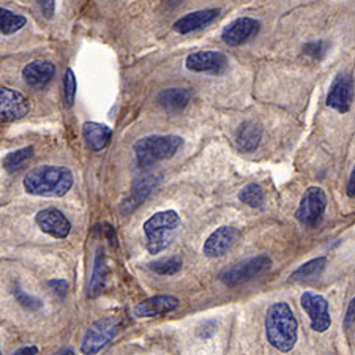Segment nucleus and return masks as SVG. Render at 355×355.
Segmentation results:
<instances>
[{"label":"nucleus","instance_id":"nucleus-1","mask_svg":"<svg viewBox=\"0 0 355 355\" xmlns=\"http://www.w3.org/2000/svg\"><path fill=\"white\" fill-rule=\"evenodd\" d=\"M266 335L268 343L279 352H289L294 349L299 338V322L286 302H277L268 306Z\"/></svg>","mask_w":355,"mask_h":355},{"label":"nucleus","instance_id":"nucleus-2","mask_svg":"<svg viewBox=\"0 0 355 355\" xmlns=\"http://www.w3.org/2000/svg\"><path fill=\"white\" fill-rule=\"evenodd\" d=\"M73 174L62 166H38L24 177V190L32 196L62 198L71 190Z\"/></svg>","mask_w":355,"mask_h":355},{"label":"nucleus","instance_id":"nucleus-3","mask_svg":"<svg viewBox=\"0 0 355 355\" xmlns=\"http://www.w3.org/2000/svg\"><path fill=\"white\" fill-rule=\"evenodd\" d=\"M182 220L175 210L157 211L144 223V232L147 239V251L150 254H158L169 248L173 243L175 231L180 227Z\"/></svg>","mask_w":355,"mask_h":355},{"label":"nucleus","instance_id":"nucleus-4","mask_svg":"<svg viewBox=\"0 0 355 355\" xmlns=\"http://www.w3.org/2000/svg\"><path fill=\"white\" fill-rule=\"evenodd\" d=\"M182 146V137L174 135H155L142 137V139H139L135 144V155L137 164L142 166V168H148V166L173 158Z\"/></svg>","mask_w":355,"mask_h":355},{"label":"nucleus","instance_id":"nucleus-5","mask_svg":"<svg viewBox=\"0 0 355 355\" xmlns=\"http://www.w3.org/2000/svg\"><path fill=\"white\" fill-rule=\"evenodd\" d=\"M120 330V320L117 318H103L95 320L85 331L81 351L85 355H95L105 349L117 336Z\"/></svg>","mask_w":355,"mask_h":355},{"label":"nucleus","instance_id":"nucleus-6","mask_svg":"<svg viewBox=\"0 0 355 355\" xmlns=\"http://www.w3.org/2000/svg\"><path fill=\"white\" fill-rule=\"evenodd\" d=\"M272 266V259L267 256H256L245 259L242 262H237L232 267L226 268L221 273V282L223 284L229 286V288H236L243 283H248L251 279L259 277L264 272H267Z\"/></svg>","mask_w":355,"mask_h":355},{"label":"nucleus","instance_id":"nucleus-7","mask_svg":"<svg viewBox=\"0 0 355 355\" xmlns=\"http://www.w3.org/2000/svg\"><path fill=\"white\" fill-rule=\"evenodd\" d=\"M325 209H327V194L324 193L322 188L310 187L303 194L295 216L303 226L314 227L322 220Z\"/></svg>","mask_w":355,"mask_h":355},{"label":"nucleus","instance_id":"nucleus-8","mask_svg":"<svg viewBox=\"0 0 355 355\" xmlns=\"http://www.w3.org/2000/svg\"><path fill=\"white\" fill-rule=\"evenodd\" d=\"M302 308L306 311L311 320V330L318 334L327 331L331 325V316L329 310V302L324 295L314 292H303L300 297Z\"/></svg>","mask_w":355,"mask_h":355},{"label":"nucleus","instance_id":"nucleus-9","mask_svg":"<svg viewBox=\"0 0 355 355\" xmlns=\"http://www.w3.org/2000/svg\"><path fill=\"white\" fill-rule=\"evenodd\" d=\"M28 110H31V105L21 92L0 87V123L16 122L26 117Z\"/></svg>","mask_w":355,"mask_h":355},{"label":"nucleus","instance_id":"nucleus-10","mask_svg":"<svg viewBox=\"0 0 355 355\" xmlns=\"http://www.w3.org/2000/svg\"><path fill=\"white\" fill-rule=\"evenodd\" d=\"M354 101V79L351 74H338L330 85L327 106L341 114L351 110Z\"/></svg>","mask_w":355,"mask_h":355},{"label":"nucleus","instance_id":"nucleus-11","mask_svg":"<svg viewBox=\"0 0 355 355\" xmlns=\"http://www.w3.org/2000/svg\"><path fill=\"white\" fill-rule=\"evenodd\" d=\"M239 237H240V231L237 227H232V226L218 227L215 232L210 234L207 240H205L204 248H202L204 256L210 257V259H215V257L226 254L227 251L237 243Z\"/></svg>","mask_w":355,"mask_h":355},{"label":"nucleus","instance_id":"nucleus-12","mask_svg":"<svg viewBox=\"0 0 355 355\" xmlns=\"http://www.w3.org/2000/svg\"><path fill=\"white\" fill-rule=\"evenodd\" d=\"M35 223L44 234L54 239H65L71 232V223L59 209L49 207L40 210Z\"/></svg>","mask_w":355,"mask_h":355},{"label":"nucleus","instance_id":"nucleus-13","mask_svg":"<svg viewBox=\"0 0 355 355\" xmlns=\"http://www.w3.org/2000/svg\"><path fill=\"white\" fill-rule=\"evenodd\" d=\"M187 68L194 73L223 74L227 70V57L216 51H202L187 57Z\"/></svg>","mask_w":355,"mask_h":355},{"label":"nucleus","instance_id":"nucleus-14","mask_svg":"<svg viewBox=\"0 0 355 355\" xmlns=\"http://www.w3.org/2000/svg\"><path fill=\"white\" fill-rule=\"evenodd\" d=\"M261 28V22L253 18H239L231 22L221 33L223 42L229 46H240L248 42L251 37L257 35Z\"/></svg>","mask_w":355,"mask_h":355},{"label":"nucleus","instance_id":"nucleus-15","mask_svg":"<svg viewBox=\"0 0 355 355\" xmlns=\"http://www.w3.org/2000/svg\"><path fill=\"white\" fill-rule=\"evenodd\" d=\"M179 299L174 295H155L137 303L135 308L136 318H157L179 308Z\"/></svg>","mask_w":355,"mask_h":355},{"label":"nucleus","instance_id":"nucleus-16","mask_svg":"<svg viewBox=\"0 0 355 355\" xmlns=\"http://www.w3.org/2000/svg\"><path fill=\"white\" fill-rule=\"evenodd\" d=\"M55 74V67L53 62L49 60H35L28 64L24 70H22V76L27 85L32 89H43L53 81Z\"/></svg>","mask_w":355,"mask_h":355},{"label":"nucleus","instance_id":"nucleus-17","mask_svg":"<svg viewBox=\"0 0 355 355\" xmlns=\"http://www.w3.org/2000/svg\"><path fill=\"white\" fill-rule=\"evenodd\" d=\"M220 10L218 8H210V10H199L193 11V13L183 16L174 24V31L185 35V33L196 32L199 28L209 26L210 22H214L218 18Z\"/></svg>","mask_w":355,"mask_h":355},{"label":"nucleus","instance_id":"nucleus-18","mask_svg":"<svg viewBox=\"0 0 355 355\" xmlns=\"http://www.w3.org/2000/svg\"><path fill=\"white\" fill-rule=\"evenodd\" d=\"M83 136L90 150L100 152L111 142L112 130L103 123L87 122L83 125Z\"/></svg>","mask_w":355,"mask_h":355},{"label":"nucleus","instance_id":"nucleus-19","mask_svg":"<svg viewBox=\"0 0 355 355\" xmlns=\"http://www.w3.org/2000/svg\"><path fill=\"white\" fill-rule=\"evenodd\" d=\"M190 100L191 92L185 87L166 89L163 92H159V95L157 96L158 105L171 112H179L182 110H185Z\"/></svg>","mask_w":355,"mask_h":355},{"label":"nucleus","instance_id":"nucleus-20","mask_svg":"<svg viewBox=\"0 0 355 355\" xmlns=\"http://www.w3.org/2000/svg\"><path fill=\"white\" fill-rule=\"evenodd\" d=\"M107 278H110V267H107L105 251L98 248L95 257V266H94V273H92V279L89 284V297L90 299H96L103 289L106 288Z\"/></svg>","mask_w":355,"mask_h":355},{"label":"nucleus","instance_id":"nucleus-21","mask_svg":"<svg viewBox=\"0 0 355 355\" xmlns=\"http://www.w3.org/2000/svg\"><path fill=\"white\" fill-rule=\"evenodd\" d=\"M262 139V127L254 122H245L239 127L236 133V144L239 150L253 152Z\"/></svg>","mask_w":355,"mask_h":355},{"label":"nucleus","instance_id":"nucleus-22","mask_svg":"<svg viewBox=\"0 0 355 355\" xmlns=\"http://www.w3.org/2000/svg\"><path fill=\"white\" fill-rule=\"evenodd\" d=\"M153 187H155V182H153L152 179H144V180L135 183L130 196L123 200L122 207H120L122 214H131V211H133L137 205H141L142 202H144V199L148 196V194H150Z\"/></svg>","mask_w":355,"mask_h":355},{"label":"nucleus","instance_id":"nucleus-23","mask_svg":"<svg viewBox=\"0 0 355 355\" xmlns=\"http://www.w3.org/2000/svg\"><path fill=\"white\" fill-rule=\"evenodd\" d=\"M325 264H327V259H325V257H316V259L308 261L306 264L300 266L295 272H292L291 279L292 282H299V279L318 278L319 275L324 272Z\"/></svg>","mask_w":355,"mask_h":355},{"label":"nucleus","instance_id":"nucleus-24","mask_svg":"<svg viewBox=\"0 0 355 355\" xmlns=\"http://www.w3.org/2000/svg\"><path fill=\"white\" fill-rule=\"evenodd\" d=\"M26 24L27 19L24 16L16 15L7 8H0V32L5 33V35H13V33L19 32Z\"/></svg>","mask_w":355,"mask_h":355},{"label":"nucleus","instance_id":"nucleus-25","mask_svg":"<svg viewBox=\"0 0 355 355\" xmlns=\"http://www.w3.org/2000/svg\"><path fill=\"white\" fill-rule=\"evenodd\" d=\"M33 153H35V148L32 146L28 147H22L19 150H15V152H10L7 157L3 158V168L8 171V173H15V171L21 169L24 163H27L28 159L33 157Z\"/></svg>","mask_w":355,"mask_h":355},{"label":"nucleus","instance_id":"nucleus-26","mask_svg":"<svg viewBox=\"0 0 355 355\" xmlns=\"http://www.w3.org/2000/svg\"><path fill=\"white\" fill-rule=\"evenodd\" d=\"M239 199L242 200L243 204L250 205V207L259 209L264 204V190H262L261 185L257 183H248V185L243 187V190L239 193Z\"/></svg>","mask_w":355,"mask_h":355},{"label":"nucleus","instance_id":"nucleus-27","mask_svg":"<svg viewBox=\"0 0 355 355\" xmlns=\"http://www.w3.org/2000/svg\"><path fill=\"white\" fill-rule=\"evenodd\" d=\"M182 257L180 256H171L166 257V259H159L148 264L152 272L158 275H163V277H171V275H175L182 268Z\"/></svg>","mask_w":355,"mask_h":355},{"label":"nucleus","instance_id":"nucleus-28","mask_svg":"<svg viewBox=\"0 0 355 355\" xmlns=\"http://www.w3.org/2000/svg\"><path fill=\"white\" fill-rule=\"evenodd\" d=\"M76 76L71 68H68L64 76V96H65V105L71 107L74 105V98H76Z\"/></svg>","mask_w":355,"mask_h":355},{"label":"nucleus","instance_id":"nucleus-29","mask_svg":"<svg viewBox=\"0 0 355 355\" xmlns=\"http://www.w3.org/2000/svg\"><path fill=\"white\" fill-rule=\"evenodd\" d=\"M327 49H329V43L325 42V40H318V42H311L303 46V53L310 55L314 60L322 59V57L327 54Z\"/></svg>","mask_w":355,"mask_h":355},{"label":"nucleus","instance_id":"nucleus-30","mask_svg":"<svg viewBox=\"0 0 355 355\" xmlns=\"http://www.w3.org/2000/svg\"><path fill=\"white\" fill-rule=\"evenodd\" d=\"M18 300L22 306L31 308V310H35V308L42 306V302L33 299V297H31V295H26L24 292H18Z\"/></svg>","mask_w":355,"mask_h":355},{"label":"nucleus","instance_id":"nucleus-31","mask_svg":"<svg viewBox=\"0 0 355 355\" xmlns=\"http://www.w3.org/2000/svg\"><path fill=\"white\" fill-rule=\"evenodd\" d=\"M38 3L46 18H53L55 10V0H38Z\"/></svg>","mask_w":355,"mask_h":355},{"label":"nucleus","instance_id":"nucleus-32","mask_svg":"<svg viewBox=\"0 0 355 355\" xmlns=\"http://www.w3.org/2000/svg\"><path fill=\"white\" fill-rule=\"evenodd\" d=\"M216 331V322L215 320H207V322H204L202 327L199 330V336L200 338H210Z\"/></svg>","mask_w":355,"mask_h":355},{"label":"nucleus","instance_id":"nucleus-33","mask_svg":"<svg viewBox=\"0 0 355 355\" xmlns=\"http://www.w3.org/2000/svg\"><path fill=\"white\" fill-rule=\"evenodd\" d=\"M352 324H355V297L351 300L347 306V311H346V316H345V327L346 329H351Z\"/></svg>","mask_w":355,"mask_h":355},{"label":"nucleus","instance_id":"nucleus-34","mask_svg":"<svg viewBox=\"0 0 355 355\" xmlns=\"http://www.w3.org/2000/svg\"><path fill=\"white\" fill-rule=\"evenodd\" d=\"M347 196L355 198V166L351 173V177H349V182H347Z\"/></svg>","mask_w":355,"mask_h":355},{"label":"nucleus","instance_id":"nucleus-35","mask_svg":"<svg viewBox=\"0 0 355 355\" xmlns=\"http://www.w3.org/2000/svg\"><path fill=\"white\" fill-rule=\"evenodd\" d=\"M37 354H38L37 346H27V347H21L19 351H16L13 355H37Z\"/></svg>","mask_w":355,"mask_h":355},{"label":"nucleus","instance_id":"nucleus-36","mask_svg":"<svg viewBox=\"0 0 355 355\" xmlns=\"http://www.w3.org/2000/svg\"><path fill=\"white\" fill-rule=\"evenodd\" d=\"M49 284L53 286V288H55L57 292H60V294H64L67 289V283L64 282V279H54V282H49Z\"/></svg>","mask_w":355,"mask_h":355},{"label":"nucleus","instance_id":"nucleus-37","mask_svg":"<svg viewBox=\"0 0 355 355\" xmlns=\"http://www.w3.org/2000/svg\"><path fill=\"white\" fill-rule=\"evenodd\" d=\"M0 355H2V351H0Z\"/></svg>","mask_w":355,"mask_h":355}]
</instances>
